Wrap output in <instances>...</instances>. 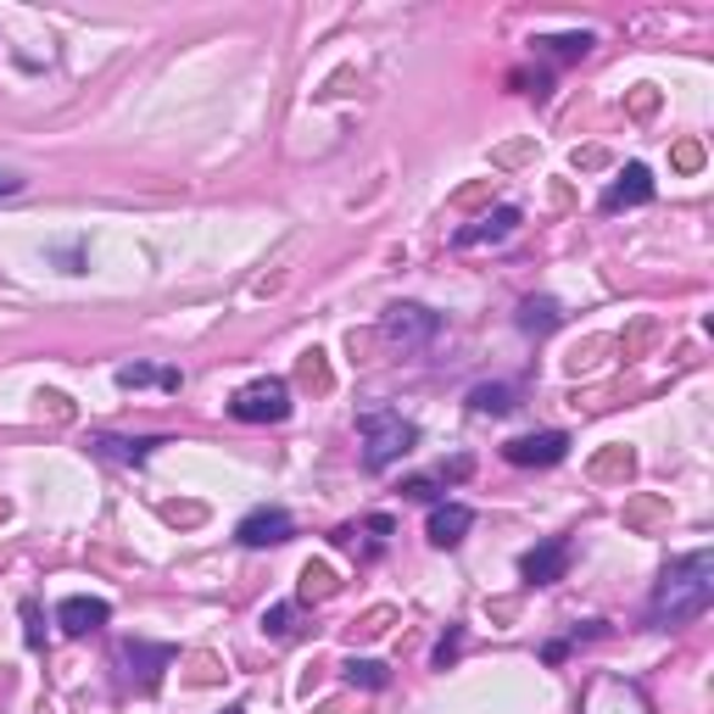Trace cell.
Wrapping results in <instances>:
<instances>
[{
  "instance_id": "obj_9",
  "label": "cell",
  "mask_w": 714,
  "mask_h": 714,
  "mask_svg": "<svg viewBox=\"0 0 714 714\" xmlns=\"http://www.w3.org/2000/svg\"><path fill=\"white\" fill-rule=\"evenodd\" d=\"M519 218H525L519 207H497V212H486L480 224L458 229V235H453V246H458V251H475V246H497V240H508V235L519 229Z\"/></svg>"
},
{
  "instance_id": "obj_16",
  "label": "cell",
  "mask_w": 714,
  "mask_h": 714,
  "mask_svg": "<svg viewBox=\"0 0 714 714\" xmlns=\"http://www.w3.org/2000/svg\"><path fill=\"white\" fill-rule=\"evenodd\" d=\"M558 324H564V313H558L553 296H530V301L519 307V329H525V335H553Z\"/></svg>"
},
{
  "instance_id": "obj_26",
  "label": "cell",
  "mask_w": 714,
  "mask_h": 714,
  "mask_svg": "<svg viewBox=\"0 0 714 714\" xmlns=\"http://www.w3.org/2000/svg\"><path fill=\"white\" fill-rule=\"evenodd\" d=\"M403 492H408L414 503H436V497H442V492H436V480H408Z\"/></svg>"
},
{
  "instance_id": "obj_24",
  "label": "cell",
  "mask_w": 714,
  "mask_h": 714,
  "mask_svg": "<svg viewBox=\"0 0 714 714\" xmlns=\"http://www.w3.org/2000/svg\"><path fill=\"white\" fill-rule=\"evenodd\" d=\"M631 469H636V458H631L625 447H619V453H608V458L597 464V475H631Z\"/></svg>"
},
{
  "instance_id": "obj_2",
  "label": "cell",
  "mask_w": 714,
  "mask_h": 714,
  "mask_svg": "<svg viewBox=\"0 0 714 714\" xmlns=\"http://www.w3.org/2000/svg\"><path fill=\"white\" fill-rule=\"evenodd\" d=\"M357 436H364V469L380 475V469H391L403 453H414L419 425L403 419L397 408H369V414H357Z\"/></svg>"
},
{
  "instance_id": "obj_10",
  "label": "cell",
  "mask_w": 714,
  "mask_h": 714,
  "mask_svg": "<svg viewBox=\"0 0 714 714\" xmlns=\"http://www.w3.org/2000/svg\"><path fill=\"white\" fill-rule=\"evenodd\" d=\"M112 619V603L107 597H62L57 603V625L68 631V636H90V631H101Z\"/></svg>"
},
{
  "instance_id": "obj_18",
  "label": "cell",
  "mask_w": 714,
  "mask_h": 714,
  "mask_svg": "<svg viewBox=\"0 0 714 714\" xmlns=\"http://www.w3.org/2000/svg\"><path fill=\"white\" fill-rule=\"evenodd\" d=\"M391 530H397V525H391L386 514H375L364 530H357V525H346L335 542H357V536H364V558H375V553H386V536H391Z\"/></svg>"
},
{
  "instance_id": "obj_30",
  "label": "cell",
  "mask_w": 714,
  "mask_h": 714,
  "mask_svg": "<svg viewBox=\"0 0 714 714\" xmlns=\"http://www.w3.org/2000/svg\"><path fill=\"white\" fill-rule=\"evenodd\" d=\"M224 714H246V708H240V703H229V708H224Z\"/></svg>"
},
{
  "instance_id": "obj_1",
  "label": "cell",
  "mask_w": 714,
  "mask_h": 714,
  "mask_svg": "<svg viewBox=\"0 0 714 714\" xmlns=\"http://www.w3.org/2000/svg\"><path fill=\"white\" fill-rule=\"evenodd\" d=\"M708 603H714V553L697 547V553L675 558V564L658 575L653 603H647V625H653V631H681V625H692L697 614H708Z\"/></svg>"
},
{
  "instance_id": "obj_4",
  "label": "cell",
  "mask_w": 714,
  "mask_h": 714,
  "mask_svg": "<svg viewBox=\"0 0 714 714\" xmlns=\"http://www.w3.org/2000/svg\"><path fill=\"white\" fill-rule=\"evenodd\" d=\"M436 335H442V313H430V307H419V301H391V307H386V340H391V346L425 351Z\"/></svg>"
},
{
  "instance_id": "obj_15",
  "label": "cell",
  "mask_w": 714,
  "mask_h": 714,
  "mask_svg": "<svg viewBox=\"0 0 714 714\" xmlns=\"http://www.w3.org/2000/svg\"><path fill=\"white\" fill-rule=\"evenodd\" d=\"M118 386H123V391H140V386L179 391V386H185V375H179V369H151V364H123V369H118Z\"/></svg>"
},
{
  "instance_id": "obj_20",
  "label": "cell",
  "mask_w": 714,
  "mask_h": 714,
  "mask_svg": "<svg viewBox=\"0 0 714 714\" xmlns=\"http://www.w3.org/2000/svg\"><path fill=\"white\" fill-rule=\"evenodd\" d=\"M262 636L290 642V636H296V603H274V608H262Z\"/></svg>"
},
{
  "instance_id": "obj_14",
  "label": "cell",
  "mask_w": 714,
  "mask_h": 714,
  "mask_svg": "<svg viewBox=\"0 0 714 714\" xmlns=\"http://www.w3.org/2000/svg\"><path fill=\"white\" fill-rule=\"evenodd\" d=\"M469 408H475L480 419H503V414H514V408H519V391H514L508 380H497V386H475V391H469Z\"/></svg>"
},
{
  "instance_id": "obj_8",
  "label": "cell",
  "mask_w": 714,
  "mask_h": 714,
  "mask_svg": "<svg viewBox=\"0 0 714 714\" xmlns=\"http://www.w3.org/2000/svg\"><path fill=\"white\" fill-rule=\"evenodd\" d=\"M296 536V519L285 514V508H251L240 525H235V542L240 547H279V542H290Z\"/></svg>"
},
{
  "instance_id": "obj_27",
  "label": "cell",
  "mask_w": 714,
  "mask_h": 714,
  "mask_svg": "<svg viewBox=\"0 0 714 714\" xmlns=\"http://www.w3.org/2000/svg\"><path fill=\"white\" fill-rule=\"evenodd\" d=\"M218 675V658L212 653H196V670H190V681H212Z\"/></svg>"
},
{
  "instance_id": "obj_7",
  "label": "cell",
  "mask_w": 714,
  "mask_h": 714,
  "mask_svg": "<svg viewBox=\"0 0 714 714\" xmlns=\"http://www.w3.org/2000/svg\"><path fill=\"white\" fill-rule=\"evenodd\" d=\"M569 558H575V542L569 536H547L542 547H530L519 558V575H525V586H558L564 569H569Z\"/></svg>"
},
{
  "instance_id": "obj_5",
  "label": "cell",
  "mask_w": 714,
  "mask_h": 714,
  "mask_svg": "<svg viewBox=\"0 0 714 714\" xmlns=\"http://www.w3.org/2000/svg\"><path fill=\"white\" fill-rule=\"evenodd\" d=\"M173 658H179L173 642H140V636H129V642L118 647V664H123V675H129L140 692H157V681H162V670H173Z\"/></svg>"
},
{
  "instance_id": "obj_12",
  "label": "cell",
  "mask_w": 714,
  "mask_h": 714,
  "mask_svg": "<svg viewBox=\"0 0 714 714\" xmlns=\"http://www.w3.org/2000/svg\"><path fill=\"white\" fill-rule=\"evenodd\" d=\"M157 447H162L157 436H135V442L129 436H90V453L107 458V464H146Z\"/></svg>"
},
{
  "instance_id": "obj_19",
  "label": "cell",
  "mask_w": 714,
  "mask_h": 714,
  "mask_svg": "<svg viewBox=\"0 0 714 714\" xmlns=\"http://www.w3.org/2000/svg\"><path fill=\"white\" fill-rule=\"evenodd\" d=\"M340 670H346V681H351V686H369V692L391 686V670H386L380 658H346Z\"/></svg>"
},
{
  "instance_id": "obj_17",
  "label": "cell",
  "mask_w": 714,
  "mask_h": 714,
  "mask_svg": "<svg viewBox=\"0 0 714 714\" xmlns=\"http://www.w3.org/2000/svg\"><path fill=\"white\" fill-rule=\"evenodd\" d=\"M335 592H340V581H335L329 564H307V569H301V586H296L301 603H324V597H335Z\"/></svg>"
},
{
  "instance_id": "obj_11",
  "label": "cell",
  "mask_w": 714,
  "mask_h": 714,
  "mask_svg": "<svg viewBox=\"0 0 714 714\" xmlns=\"http://www.w3.org/2000/svg\"><path fill=\"white\" fill-rule=\"evenodd\" d=\"M653 201V173L642 162H631L608 190H603V212H625V207H647Z\"/></svg>"
},
{
  "instance_id": "obj_29",
  "label": "cell",
  "mask_w": 714,
  "mask_h": 714,
  "mask_svg": "<svg viewBox=\"0 0 714 714\" xmlns=\"http://www.w3.org/2000/svg\"><path fill=\"white\" fill-rule=\"evenodd\" d=\"M23 190V179L18 173H7V168H0V196H18Z\"/></svg>"
},
{
  "instance_id": "obj_22",
  "label": "cell",
  "mask_w": 714,
  "mask_h": 714,
  "mask_svg": "<svg viewBox=\"0 0 714 714\" xmlns=\"http://www.w3.org/2000/svg\"><path fill=\"white\" fill-rule=\"evenodd\" d=\"M301 380H307V386H318V391L329 386V369H324V351H318V346H313V351H301Z\"/></svg>"
},
{
  "instance_id": "obj_23",
  "label": "cell",
  "mask_w": 714,
  "mask_h": 714,
  "mask_svg": "<svg viewBox=\"0 0 714 714\" xmlns=\"http://www.w3.org/2000/svg\"><path fill=\"white\" fill-rule=\"evenodd\" d=\"M23 636H29V647H46V625H40V603H23Z\"/></svg>"
},
{
  "instance_id": "obj_28",
  "label": "cell",
  "mask_w": 714,
  "mask_h": 714,
  "mask_svg": "<svg viewBox=\"0 0 714 714\" xmlns=\"http://www.w3.org/2000/svg\"><path fill=\"white\" fill-rule=\"evenodd\" d=\"M453 653H458V636H447V642H442V647H436V664H442V670H447V664H453Z\"/></svg>"
},
{
  "instance_id": "obj_13",
  "label": "cell",
  "mask_w": 714,
  "mask_h": 714,
  "mask_svg": "<svg viewBox=\"0 0 714 714\" xmlns=\"http://www.w3.org/2000/svg\"><path fill=\"white\" fill-rule=\"evenodd\" d=\"M469 525H475V514H469L464 503H436V508H430V542H436V547H458V542L469 536Z\"/></svg>"
},
{
  "instance_id": "obj_25",
  "label": "cell",
  "mask_w": 714,
  "mask_h": 714,
  "mask_svg": "<svg viewBox=\"0 0 714 714\" xmlns=\"http://www.w3.org/2000/svg\"><path fill=\"white\" fill-rule=\"evenodd\" d=\"M391 625V608H375V614H364V619H357V631H364V636H380Z\"/></svg>"
},
{
  "instance_id": "obj_31",
  "label": "cell",
  "mask_w": 714,
  "mask_h": 714,
  "mask_svg": "<svg viewBox=\"0 0 714 714\" xmlns=\"http://www.w3.org/2000/svg\"><path fill=\"white\" fill-rule=\"evenodd\" d=\"M0 519H7V503H0Z\"/></svg>"
},
{
  "instance_id": "obj_3",
  "label": "cell",
  "mask_w": 714,
  "mask_h": 714,
  "mask_svg": "<svg viewBox=\"0 0 714 714\" xmlns=\"http://www.w3.org/2000/svg\"><path fill=\"white\" fill-rule=\"evenodd\" d=\"M229 414L240 425H279V419H290V386L285 380H251L229 397Z\"/></svg>"
},
{
  "instance_id": "obj_21",
  "label": "cell",
  "mask_w": 714,
  "mask_h": 714,
  "mask_svg": "<svg viewBox=\"0 0 714 714\" xmlns=\"http://www.w3.org/2000/svg\"><path fill=\"white\" fill-rule=\"evenodd\" d=\"M542 51H553L558 62H575V57H586L592 51V34H553V40H536Z\"/></svg>"
},
{
  "instance_id": "obj_6",
  "label": "cell",
  "mask_w": 714,
  "mask_h": 714,
  "mask_svg": "<svg viewBox=\"0 0 714 714\" xmlns=\"http://www.w3.org/2000/svg\"><path fill=\"white\" fill-rule=\"evenodd\" d=\"M503 458H508V464H519V469H553V464H564V458H569V436H564V430L514 436V442L503 447Z\"/></svg>"
}]
</instances>
